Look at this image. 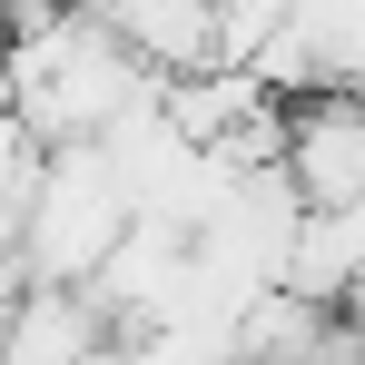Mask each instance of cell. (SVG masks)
<instances>
[{"label": "cell", "instance_id": "obj_1", "mask_svg": "<svg viewBox=\"0 0 365 365\" xmlns=\"http://www.w3.org/2000/svg\"><path fill=\"white\" fill-rule=\"evenodd\" d=\"M287 178H297L306 217L365 207V89H336V99L287 109Z\"/></svg>", "mask_w": 365, "mask_h": 365}, {"label": "cell", "instance_id": "obj_2", "mask_svg": "<svg viewBox=\"0 0 365 365\" xmlns=\"http://www.w3.org/2000/svg\"><path fill=\"white\" fill-rule=\"evenodd\" d=\"M119 346V326L99 316L89 287H20L10 297V365H89Z\"/></svg>", "mask_w": 365, "mask_h": 365}]
</instances>
